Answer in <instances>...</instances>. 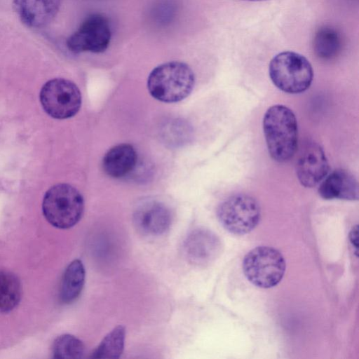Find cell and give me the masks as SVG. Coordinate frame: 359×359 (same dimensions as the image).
I'll return each instance as SVG.
<instances>
[{"mask_svg": "<svg viewBox=\"0 0 359 359\" xmlns=\"http://www.w3.org/2000/svg\"><path fill=\"white\" fill-rule=\"evenodd\" d=\"M263 130L268 151L278 163L288 161L295 154L298 142L297 118L286 106L269 108L263 118Z\"/></svg>", "mask_w": 359, "mask_h": 359, "instance_id": "1", "label": "cell"}, {"mask_svg": "<svg viewBox=\"0 0 359 359\" xmlns=\"http://www.w3.org/2000/svg\"><path fill=\"white\" fill-rule=\"evenodd\" d=\"M195 76L184 62L170 61L156 67L149 74L147 88L151 95L163 102H176L192 91Z\"/></svg>", "mask_w": 359, "mask_h": 359, "instance_id": "2", "label": "cell"}, {"mask_svg": "<svg viewBox=\"0 0 359 359\" xmlns=\"http://www.w3.org/2000/svg\"><path fill=\"white\" fill-rule=\"evenodd\" d=\"M269 74L278 89L290 94L306 91L313 78L309 61L302 55L292 51H284L275 55L269 63Z\"/></svg>", "mask_w": 359, "mask_h": 359, "instance_id": "3", "label": "cell"}, {"mask_svg": "<svg viewBox=\"0 0 359 359\" xmlns=\"http://www.w3.org/2000/svg\"><path fill=\"white\" fill-rule=\"evenodd\" d=\"M42 210L44 217L51 225L67 229L81 219L84 201L76 188L67 184H58L46 191Z\"/></svg>", "mask_w": 359, "mask_h": 359, "instance_id": "4", "label": "cell"}, {"mask_svg": "<svg viewBox=\"0 0 359 359\" xmlns=\"http://www.w3.org/2000/svg\"><path fill=\"white\" fill-rule=\"evenodd\" d=\"M285 266L282 254L269 246H259L251 250L243 262L245 277L253 285L262 288L278 285L284 276Z\"/></svg>", "mask_w": 359, "mask_h": 359, "instance_id": "5", "label": "cell"}, {"mask_svg": "<svg viewBox=\"0 0 359 359\" xmlns=\"http://www.w3.org/2000/svg\"><path fill=\"white\" fill-rule=\"evenodd\" d=\"M217 218L230 233L244 235L252 231L259 224L261 209L252 196L238 194L224 201L218 207Z\"/></svg>", "mask_w": 359, "mask_h": 359, "instance_id": "6", "label": "cell"}, {"mask_svg": "<svg viewBox=\"0 0 359 359\" xmlns=\"http://www.w3.org/2000/svg\"><path fill=\"white\" fill-rule=\"evenodd\" d=\"M40 102L48 115L55 118L65 119L79 111L81 95L73 82L64 79H53L43 86Z\"/></svg>", "mask_w": 359, "mask_h": 359, "instance_id": "7", "label": "cell"}, {"mask_svg": "<svg viewBox=\"0 0 359 359\" xmlns=\"http://www.w3.org/2000/svg\"><path fill=\"white\" fill-rule=\"evenodd\" d=\"M111 36V28L107 19L100 14H92L67 39L66 44L68 49L74 53H100L107 50Z\"/></svg>", "mask_w": 359, "mask_h": 359, "instance_id": "8", "label": "cell"}, {"mask_svg": "<svg viewBox=\"0 0 359 359\" xmlns=\"http://www.w3.org/2000/svg\"><path fill=\"white\" fill-rule=\"evenodd\" d=\"M330 170L327 156L320 144L306 143L302 149L296 163V174L300 184L314 187L327 175Z\"/></svg>", "mask_w": 359, "mask_h": 359, "instance_id": "9", "label": "cell"}, {"mask_svg": "<svg viewBox=\"0 0 359 359\" xmlns=\"http://www.w3.org/2000/svg\"><path fill=\"white\" fill-rule=\"evenodd\" d=\"M136 228L149 236H159L170 228L172 217L168 208L162 203L149 200L137 205L133 213Z\"/></svg>", "mask_w": 359, "mask_h": 359, "instance_id": "10", "label": "cell"}, {"mask_svg": "<svg viewBox=\"0 0 359 359\" xmlns=\"http://www.w3.org/2000/svg\"><path fill=\"white\" fill-rule=\"evenodd\" d=\"M217 237L211 231L198 229L191 231L183 243V252L187 260L194 264L203 265L212 262L219 251Z\"/></svg>", "mask_w": 359, "mask_h": 359, "instance_id": "11", "label": "cell"}, {"mask_svg": "<svg viewBox=\"0 0 359 359\" xmlns=\"http://www.w3.org/2000/svg\"><path fill=\"white\" fill-rule=\"evenodd\" d=\"M13 4L24 25L30 28H41L55 18L61 0H13Z\"/></svg>", "mask_w": 359, "mask_h": 359, "instance_id": "12", "label": "cell"}, {"mask_svg": "<svg viewBox=\"0 0 359 359\" xmlns=\"http://www.w3.org/2000/svg\"><path fill=\"white\" fill-rule=\"evenodd\" d=\"M358 183L348 171L337 169L323 179L318 188L319 195L324 199H358Z\"/></svg>", "mask_w": 359, "mask_h": 359, "instance_id": "13", "label": "cell"}, {"mask_svg": "<svg viewBox=\"0 0 359 359\" xmlns=\"http://www.w3.org/2000/svg\"><path fill=\"white\" fill-rule=\"evenodd\" d=\"M137 154L128 144H121L111 148L102 160L103 170L110 177L118 178L127 175L135 166Z\"/></svg>", "mask_w": 359, "mask_h": 359, "instance_id": "14", "label": "cell"}, {"mask_svg": "<svg viewBox=\"0 0 359 359\" xmlns=\"http://www.w3.org/2000/svg\"><path fill=\"white\" fill-rule=\"evenodd\" d=\"M85 268L80 259H74L66 268L60 290L62 303L70 304L80 295L85 282Z\"/></svg>", "mask_w": 359, "mask_h": 359, "instance_id": "15", "label": "cell"}, {"mask_svg": "<svg viewBox=\"0 0 359 359\" xmlns=\"http://www.w3.org/2000/svg\"><path fill=\"white\" fill-rule=\"evenodd\" d=\"M342 41L337 30L330 26L318 29L313 40V48L319 58L329 60L335 57L341 49Z\"/></svg>", "mask_w": 359, "mask_h": 359, "instance_id": "16", "label": "cell"}, {"mask_svg": "<svg viewBox=\"0 0 359 359\" xmlns=\"http://www.w3.org/2000/svg\"><path fill=\"white\" fill-rule=\"evenodd\" d=\"M126 329L118 325L109 332L92 353L91 358L116 359L124 349Z\"/></svg>", "mask_w": 359, "mask_h": 359, "instance_id": "17", "label": "cell"}, {"mask_svg": "<svg viewBox=\"0 0 359 359\" xmlns=\"http://www.w3.org/2000/svg\"><path fill=\"white\" fill-rule=\"evenodd\" d=\"M20 297L21 286L17 276L9 271H0V311L13 310Z\"/></svg>", "mask_w": 359, "mask_h": 359, "instance_id": "18", "label": "cell"}, {"mask_svg": "<svg viewBox=\"0 0 359 359\" xmlns=\"http://www.w3.org/2000/svg\"><path fill=\"white\" fill-rule=\"evenodd\" d=\"M84 352L83 343L72 334L59 336L53 345V354L55 358L78 359L83 357Z\"/></svg>", "mask_w": 359, "mask_h": 359, "instance_id": "19", "label": "cell"}, {"mask_svg": "<svg viewBox=\"0 0 359 359\" xmlns=\"http://www.w3.org/2000/svg\"><path fill=\"white\" fill-rule=\"evenodd\" d=\"M358 225L353 228L349 234V240L352 245L355 248L358 252Z\"/></svg>", "mask_w": 359, "mask_h": 359, "instance_id": "20", "label": "cell"}, {"mask_svg": "<svg viewBox=\"0 0 359 359\" xmlns=\"http://www.w3.org/2000/svg\"><path fill=\"white\" fill-rule=\"evenodd\" d=\"M243 1H266V0H243Z\"/></svg>", "mask_w": 359, "mask_h": 359, "instance_id": "21", "label": "cell"}]
</instances>
